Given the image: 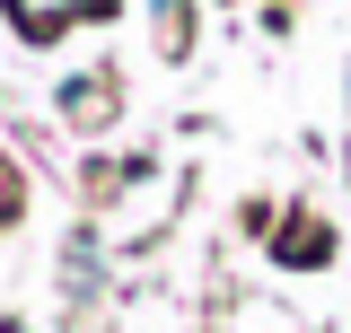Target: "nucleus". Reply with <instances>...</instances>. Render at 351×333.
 I'll return each instance as SVG.
<instances>
[{
  "label": "nucleus",
  "mask_w": 351,
  "mask_h": 333,
  "mask_svg": "<svg viewBox=\"0 0 351 333\" xmlns=\"http://www.w3.org/2000/svg\"><path fill=\"white\" fill-rule=\"evenodd\" d=\"M18 18H27V36H44L53 18H71V9H97V0H9Z\"/></svg>",
  "instance_id": "obj_1"
}]
</instances>
